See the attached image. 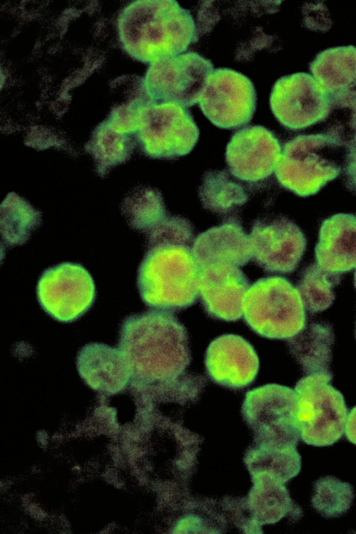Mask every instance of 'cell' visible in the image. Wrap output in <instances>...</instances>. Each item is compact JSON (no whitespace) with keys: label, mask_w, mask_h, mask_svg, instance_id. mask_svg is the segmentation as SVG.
Returning <instances> with one entry per match:
<instances>
[{"label":"cell","mask_w":356,"mask_h":534,"mask_svg":"<svg viewBox=\"0 0 356 534\" xmlns=\"http://www.w3.org/2000/svg\"><path fill=\"white\" fill-rule=\"evenodd\" d=\"M131 33L123 45L134 58L152 64L186 52L199 38L197 25L191 12L174 0L132 2L122 11Z\"/></svg>","instance_id":"2"},{"label":"cell","mask_w":356,"mask_h":534,"mask_svg":"<svg viewBox=\"0 0 356 534\" xmlns=\"http://www.w3.org/2000/svg\"><path fill=\"white\" fill-rule=\"evenodd\" d=\"M272 113L285 128L298 131L325 120L332 102L311 74L296 72L279 78L269 99Z\"/></svg>","instance_id":"11"},{"label":"cell","mask_w":356,"mask_h":534,"mask_svg":"<svg viewBox=\"0 0 356 534\" xmlns=\"http://www.w3.org/2000/svg\"><path fill=\"white\" fill-rule=\"evenodd\" d=\"M297 403L294 389L276 384L255 388L245 394L242 411L254 432L256 445L297 446L300 439Z\"/></svg>","instance_id":"7"},{"label":"cell","mask_w":356,"mask_h":534,"mask_svg":"<svg viewBox=\"0 0 356 534\" xmlns=\"http://www.w3.org/2000/svg\"><path fill=\"white\" fill-rule=\"evenodd\" d=\"M316 263L343 274L356 269V216L338 213L321 223L315 247Z\"/></svg>","instance_id":"19"},{"label":"cell","mask_w":356,"mask_h":534,"mask_svg":"<svg viewBox=\"0 0 356 534\" xmlns=\"http://www.w3.org/2000/svg\"><path fill=\"white\" fill-rule=\"evenodd\" d=\"M118 348L132 379L148 383L178 379L191 361L186 329L168 311L152 310L127 317L120 327Z\"/></svg>","instance_id":"1"},{"label":"cell","mask_w":356,"mask_h":534,"mask_svg":"<svg viewBox=\"0 0 356 534\" xmlns=\"http://www.w3.org/2000/svg\"><path fill=\"white\" fill-rule=\"evenodd\" d=\"M208 376L229 388H242L256 378L259 359L253 346L243 337L227 333L213 340L204 356Z\"/></svg>","instance_id":"16"},{"label":"cell","mask_w":356,"mask_h":534,"mask_svg":"<svg viewBox=\"0 0 356 534\" xmlns=\"http://www.w3.org/2000/svg\"><path fill=\"white\" fill-rule=\"evenodd\" d=\"M340 281L339 274L328 272L316 263L305 267L296 287L305 308L312 313L328 308L335 298L333 290Z\"/></svg>","instance_id":"24"},{"label":"cell","mask_w":356,"mask_h":534,"mask_svg":"<svg viewBox=\"0 0 356 534\" xmlns=\"http://www.w3.org/2000/svg\"><path fill=\"white\" fill-rule=\"evenodd\" d=\"M311 74L328 95L333 109H346L356 117V47H330L309 63Z\"/></svg>","instance_id":"17"},{"label":"cell","mask_w":356,"mask_h":534,"mask_svg":"<svg viewBox=\"0 0 356 534\" xmlns=\"http://www.w3.org/2000/svg\"><path fill=\"white\" fill-rule=\"evenodd\" d=\"M191 249L200 268L217 263L241 267L252 258L249 235L236 218L199 234Z\"/></svg>","instance_id":"18"},{"label":"cell","mask_w":356,"mask_h":534,"mask_svg":"<svg viewBox=\"0 0 356 534\" xmlns=\"http://www.w3.org/2000/svg\"><path fill=\"white\" fill-rule=\"evenodd\" d=\"M148 247L137 277L143 301L152 310L172 313L194 304L199 297L200 267L192 246L159 243Z\"/></svg>","instance_id":"3"},{"label":"cell","mask_w":356,"mask_h":534,"mask_svg":"<svg viewBox=\"0 0 356 534\" xmlns=\"http://www.w3.org/2000/svg\"><path fill=\"white\" fill-rule=\"evenodd\" d=\"M246 324L268 339L289 340L307 326L305 307L297 288L279 276L250 285L243 300Z\"/></svg>","instance_id":"5"},{"label":"cell","mask_w":356,"mask_h":534,"mask_svg":"<svg viewBox=\"0 0 356 534\" xmlns=\"http://www.w3.org/2000/svg\"><path fill=\"white\" fill-rule=\"evenodd\" d=\"M138 122V139L144 152L154 159H175L188 154L200 136L188 110L172 102L141 108Z\"/></svg>","instance_id":"8"},{"label":"cell","mask_w":356,"mask_h":534,"mask_svg":"<svg viewBox=\"0 0 356 534\" xmlns=\"http://www.w3.org/2000/svg\"><path fill=\"white\" fill-rule=\"evenodd\" d=\"M256 102L254 84L247 76L231 68H219L209 76L198 104L215 126L234 129L252 120Z\"/></svg>","instance_id":"12"},{"label":"cell","mask_w":356,"mask_h":534,"mask_svg":"<svg viewBox=\"0 0 356 534\" xmlns=\"http://www.w3.org/2000/svg\"><path fill=\"white\" fill-rule=\"evenodd\" d=\"M252 259L268 273L291 274L306 249L307 239L291 220L280 217L258 219L249 235Z\"/></svg>","instance_id":"13"},{"label":"cell","mask_w":356,"mask_h":534,"mask_svg":"<svg viewBox=\"0 0 356 534\" xmlns=\"http://www.w3.org/2000/svg\"><path fill=\"white\" fill-rule=\"evenodd\" d=\"M38 302L52 318L73 322L92 305L96 290L90 273L82 265L63 262L46 269L36 288Z\"/></svg>","instance_id":"10"},{"label":"cell","mask_w":356,"mask_h":534,"mask_svg":"<svg viewBox=\"0 0 356 534\" xmlns=\"http://www.w3.org/2000/svg\"><path fill=\"white\" fill-rule=\"evenodd\" d=\"M355 338H356V327H355Z\"/></svg>","instance_id":"31"},{"label":"cell","mask_w":356,"mask_h":534,"mask_svg":"<svg viewBox=\"0 0 356 534\" xmlns=\"http://www.w3.org/2000/svg\"><path fill=\"white\" fill-rule=\"evenodd\" d=\"M343 168L346 187L356 192V130L345 145Z\"/></svg>","instance_id":"28"},{"label":"cell","mask_w":356,"mask_h":534,"mask_svg":"<svg viewBox=\"0 0 356 534\" xmlns=\"http://www.w3.org/2000/svg\"><path fill=\"white\" fill-rule=\"evenodd\" d=\"M333 375H305L295 386L298 403L296 421L302 441L324 447L337 443L344 434L348 410L343 394L331 382Z\"/></svg>","instance_id":"6"},{"label":"cell","mask_w":356,"mask_h":534,"mask_svg":"<svg viewBox=\"0 0 356 534\" xmlns=\"http://www.w3.org/2000/svg\"><path fill=\"white\" fill-rule=\"evenodd\" d=\"M344 434L349 442L356 446V406L348 411Z\"/></svg>","instance_id":"29"},{"label":"cell","mask_w":356,"mask_h":534,"mask_svg":"<svg viewBox=\"0 0 356 534\" xmlns=\"http://www.w3.org/2000/svg\"><path fill=\"white\" fill-rule=\"evenodd\" d=\"M249 287V281L239 267L217 263L200 268L199 297L212 318L226 322L240 320Z\"/></svg>","instance_id":"15"},{"label":"cell","mask_w":356,"mask_h":534,"mask_svg":"<svg viewBox=\"0 0 356 534\" xmlns=\"http://www.w3.org/2000/svg\"><path fill=\"white\" fill-rule=\"evenodd\" d=\"M199 196L204 209L220 216L237 211L248 200L242 185L234 181L225 171L206 172Z\"/></svg>","instance_id":"22"},{"label":"cell","mask_w":356,"mask_h":534,"mask_svg":"<svg viewBox=\"0 0 356 534\" xmlns=\"http://www.w3.org/2000/svg\"><path fill=\"white\" fill-rule=\"evenodd\" d=\"M168 215L161 193L145 187L138 190L131 199V223L147 234Z\"/></svg>","instance_id":"26"},{"label":"cell","mask_w":356,"mask_h":534,"mask_svg":"<svg viewBox=\"0 0 356 534\" xmlns=\"http://www.w3.org/2000/svg\"><path fill=\"white\" fill-rule=\"evenodd\" d=\"M77 369L92 388L115 394L132 379L129 364L119 348L99 343L86 345L79 352Z\"/></svg>","instance_id":"20"},{"label":"cell","mask_w":356,"mask_h":534,"mask_svg":"<svg viewBox=\"0 0 356 534\" xmlns=\"http://www.w3.org/2000/svg\"><path fill=\"white\" fill-rule=\"evenodd\" d=\"M343 148L345 142L332 127L325 133L296 136L282 147L276 179L298 196L314 195L343 171Z\"/></svg>","instance_id":"4"},{"label":"cell","mask_w":356,"mask_h":534,"mask_svg":"<svg viewBox=\"0 0 356 534\" xmlns=\"http://www.w3.org/2000/svg\"><path fill=\"white\" fill-rule=\"evenodd\" d=\"M354 285H355V287L356 288V271H355V274H354Z\"/></svg>","instance_id":"30"},{"label":"cell","mask_w":356,"mask_h":534,"mask_svg":"<svg viewBox=\"0 0 356 534\" xmlns=\"http://www.w3.org/2000/svg\"><path fill=\"white\" fill-rule=\"evenodd\" d=\"M246 464L252 475H269L285 483L300 473L301 457L296 447L255 445L247 454Z\"/></svg>","instance_id":"23"},{"label":"cell","mask_w":356,"mask_h":534,"mask_svg":"<svg viewBox=\"0 0 356 534\" xmlns=\"http://www.w3.org/2000/svg\"><path fill=\"white\" fill-rule=\"evenodd\" d=\"M149 245L177 243L192 246L194 230L191 222L180 216H167L148 233Z\"/></svg>","instance_id":"27"},{"label":"cell","mask_w":356,"mask_h":534,"mask_svg":"<svg viewBox=\"0 0 356 534\" xmlns=\"http://www.w3.org/2000/svg\"><path fill=\"white\" fill-rule=\"evenodd\" d=\"M334 341L332 327L323 322H312L288 340L289 351L305 375H333L330 370Z\"/></svg>","instance_id":"21"},{"label":"cell","mask_w":356,"mask_h":534,"mask_svg":"<svg viewBox=\"0 0 356 534\" xmlns=\"http://www.w3.org/2000/svg\"><path fill=\"white\" fill-rule=\"evenodd\" d=\"M355 498L353 486L332 476L321 477L314 483L313 508L325 518L346 514Z\"/></svg>","instance_id":"25"},{"label":"cell","mask_w":356,"mask_h":534,"mask_svg":"<svg viewBox=\"0 0 356 534\" xmlns=\"http://www.w3.org/2000/svg\"><path fill=\"white\" fill-rule=\"evenodd\" d=\"M213 70L211 60L188 51L150 64L144 85L154 103L172 102L187 108L198 103Z\"/></svg>","instance_id":"9"},{"label":"cell","mask_w":356,"mask_h":534,"mask_svg":"<svg viewBox=\"0 0 356 534\" xmlns=\"http://www.w3.org/2000/svg\"><path fill=\"white\" fill-rule=\"evenodd\" d=\"M282 149L272 131L261 125H250L232 135L226 147L225 159L235 178L259 182L275 171Z\"/></svg>","instance_id":"14"}]
</instances>
